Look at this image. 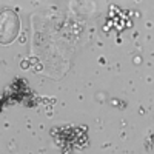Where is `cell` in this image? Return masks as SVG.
<instances>
[{"mask_svg":"<svg viewBox=\"0 0 154 154\" xmlns=\"http://www.w3.org/2000/svg\"><path fill=\"white\" fill-rule=\"evenodd\" d=\"M20 22L12 11H3L0 14V43L8 45L17 37Z\"/></svg>","mask_w":154,"mask_h":154,"instance_id":"cell-1","label":"cell"}]
</instances>
